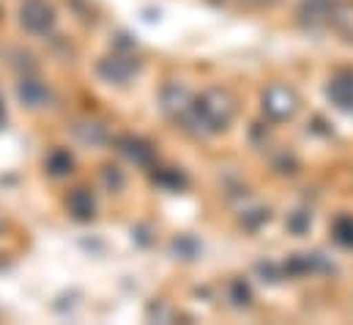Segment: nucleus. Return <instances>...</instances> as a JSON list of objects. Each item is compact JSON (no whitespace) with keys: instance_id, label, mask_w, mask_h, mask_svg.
Here are the masks:
<instances>
[{"instance_id":"nucleus-1","label":"nucleus","mask_w":353,"mask_h":325,"mask_svg":"<svg viewBox=\"0 0 353 325\" xmlns=\"http://www.w3.org/2000/svg\"><path fill=\"white\" fill-rule=\"evenodd\" d=\"M236 115V101L228 90L211 87L194 101V132H222Z\"/></svg>"},{"instance_id":"nucleus-2","label":"nucleus","mask_w":353,"mask_h":325,"mask_svg":"<svg viewBox=\"0 0 353 325\" xmlns=\"http://www.w3.org/2000/svg\"><path fill=\"white\" fill-rule=\"evenodd\" d=\"M194 101L197 98L178 82L165 85V90H162V109L186 129H194Z\"/></svg>"},{"instance_id":"nucleus-3","label":"nucleus","mask_w":353,"mask_h":325,"mask_svg":"<svg viewBox=\"0 0 353 325\" xmlns=\"http://www.w3.org/2000/svg\"><path fill=\"white\" fill-rule=\"evenodd\" d=\"M263 112L271 120H276V123L290 120L299 112V96H296V90L288 87V85H271L263 93Z\"/></svg>"},{"instance_id":"nucleus-4","label":"nucleus","mask_w":353,"mask_h":325,"mask_svg":"<svg viewBox=\"0 0 353 325\" xmlns=\"http://www.w3.org/2000/svg\"><path fill=\"white\" fill-rule=\"evenodd\" d=\"M19 22L33 36H47L55 25V8L47 0H25L19 8Z\"/></svg>"},{"instance_id":"nucleus-5","label":"nucleus","mask_w":353,"mask_h":325,"mask_svg":"<svg viewBox=\"0 0 353 325\" xmlns=\"http://www.w3.org/2000/svg\"><path fill=\"white\" fill-rule=\"evenodd\" d=\"M137 72H140V63L129 55H110L99 63V74L107 82H115V85H126Z\"/></svg>"},{"instance_id":"nucleus-6","label":"nucleus","mask_w":353,"mask_h":325,"mask_svg":"<svg viewBox=\"0 0 353 325\" xmlns=\"http://www.w3.org/2000/svg\"><path fill=\"white\" fill-rule=\"evenodd\" d=\"M337 0H304L299 8V19L307 30H321L332 25V11Z\"/></svg>"},{"instance_id":"nucleus-7","label":"nucleus","mask_w":353,"mask_h":325,"mask_svg":"<svg viewBox=\"0 0 353 325\" xmlns=\"http://www.w3.org/2000/svg\"><path fill=\"white\" fill-rule=\"evenodd\" d=\"M329 98L334 101V107L353 112V72H340L329 82Z\"/></svg>"},{"instance_id":"nucleus-8","label":"nucleus","mask_w":353,"mask_h":325,"mask_svg":"<svg viewBox=\"0 0 353 325\" xmlns=\"http://www.w3.org/2000/svg\"><path fill=\"white\" fill-rule=\"evenodd\" d=\"M332 28H334L345 41H353V0H337V3H334Z\"/></svg>"},{"instance_id":"nucleus-9","label":"nucleus","mask_w":353,"mask_h":325,"mask_svg":"<svg viewBox=\"0 0 353 325\" xmlns=\"http://www.w3.org/2000/svg\"><path fill=\"white\" fill-rule=\"evenodd\" d=\"M66 208H69V213H72L74 219L88 222L90 216H93V211H96L93 194H90L88 189H74V191L69 194V200H66Z\"/></svg>"},{"instance_id":"nucleus-10","label":"nucleus","mask_w":353,"mask_h":325,"mask_svg":"<svg viewBox=\"0 0 353 325\" xmlns=\"http://www.w3.org/2000/svg\"><path fill=\"white\" fill-rule=\"evenodd\" d=\"M121 151L134 164H151V159H154V151L148 148V143L134 140V137H123L121 140Z\"/></svg>"},{"instance_id":"nucleus-11","label":"nucleus","mask_w":353,"mask_h":325,"mask_svg":"<svg viewBox=\"0 0 353 325\" xmlns=\"http://www.w3.org/2000/svg\"><path fill=\"white\" fill-rule=\"evenodd\" d=\"M19 98H22L28 107H44L47 98H50V93H47V87H44L41 82L25 80L19 85Z\"/></svg>"},{"instance_id":"nucleus-12","label":"nucleus","mask_w":353,"mask_h":325,"mask_svg":"<svg viewBox=\"0 0 353 325\" xmlns=\"http://www.w3.org/2000/svg\"><path fill=\"white\" fill-rule=\"evenodd\" d=\"M334 241L343 246H353V216H340L334 222Z\"/></svg>"},{"instance_id":"nucleus-13","label":"nucleus","mask_w":353,"mask_h":325,"mask_svg":"<svg viewBox=\"0 0 353 325\" xmlns=\"http://www.w3.org/2000/svg\"><path fill=\"white\" fill-rule=\"evenodd\" d=\"M47 164H50V169H52L55 175H63V172L72 167V156H69V154H52Z\"/></svg>"},{"instance_id":"nucleus-14","label":"nucleus","mask_w":353,"mask_h":325,"mask_svg":"<svg viewBox=\"0 0 353 325\" xmlns=\"http://www.w3.org/2000/svg\"><path fill=\"white\" fill-rule=\"evenodd\" d=\"M239 3H244V6H250V8H271L276 0H239Z\"/></svg>"},{"instance_id":"nucleus-15","label":"nucleus","mask_w":353,"mask_h":325,"mask_svg":"<svg viewBox=\"0 0 353 325\" xmlns=\"http://www.w3.org/2000/svg\"><path fill=\"white\" fill-rule=\"evenodd\" d=\"M157 180H159V183H165V180H168V178H165V175H159V178H157ZM170 183H173V189H178V186H181V183H183V178H181V175H170Z\"/></svg>"},{"instance_id":"nucleus-16","label":"nucleus","mask_w":353,"mask_h":325,"mask_svg":"<svg viewBox=\"0 0 353 325\" xmlns=\"http://www.w3.org/2000/svg\"><path fill=\"white\" fill-rule=\"evenodd\" d=\"M6 120V109H3V101H0V123Z\"/></svg>"}]
</instances>
